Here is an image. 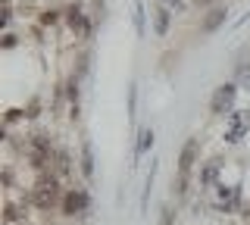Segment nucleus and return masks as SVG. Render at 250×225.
Wrapping results in <instances>:
<instances>
[{
  "mask_svg": "<svg viewBox=\"0 0 250 225\" xmlns=\"http://www.w3.org/2000/svg\"><path fill=\"white\" fill-rule=\"evenodd\" d=\"M31 204L38 209H53L62 204V191H60V175L57 172H38L35 184H31Z\"/></svg>",
  "mask_w": 250,
  "mask_h": 225,
  "instance_id": "nucleus-1",
  "label": "nucleus"
},
{
  "mask_svg": "<svg viewBox=\"0 0 250 225\" xmlns=\"http://www.w3.org/2000/svg\"><path fill=\"white\" fill-rule=\"evenodd\" d=\"M197 157H200V144H197V138H188V141L182 144V153H178L175 178H172V188H175L178 197H182V194L188 191V182H191V172H194V166H197Z\"/></svg>",
  "mask_w": 250,
  "mask_h": 225,
  "instance_id": "nucleus-2",
  "label": "nucleus"
},
{
  "mask_svg": "<svg viewBox=\"0 0 250 225\" xmlns=\"http://www.w3.org/2000/svg\"><path fill=\"white\" fill-rule=\"evenodd\" d=\"M234 100H238V84L234 82H222L213 88V94H209V116H216V119H229L234 113Z\"/></svg>",
  "mask_w": 250,
  "mask_h": 225,
  "instance_id": "nucleus-3",
  "label": "nucleus"
},
{
  "mask_svg": "<svg viewBox=\"0 0 250 225\" xmlns=\"http://www.w3.org/2000/svg\"><path fill=\"white\" fill-rule=\"evenodd\" d=\"M62 22L69 25V32H75V38H84V41H88L94 35V19L82 3H69L66 10H62Z\"/></svg>",
  "mask_w": 250,
  "mask_h": 225,
  "instance_id": "nucleus-4",
  "label": "nucleus"
},
{
  "mask_svg": "<svg viewBox=\"0 0 250 225\" xmlns=\"http://www.w3.org/2000/svg\"><path fill=\"white\" fill-rule=\"evenodd\" d=\"M88 206H91V197H88V191L84 188H69L66 194H62V216H69V219H75V216H84L88 213Z\"/></svg>",
  "mask_w": 250,
  "mask_h": 225,
  "instance_id": "nucleus-5",
  "label": "nucleus"
},
{
  "mask_svg": "<svg viewBox=\"0 0 250 225\" xmlns=\"http://www.w3.org/2000/svg\"><path fill=\"white\" fill-rule=\"evenodd\" d=\"M172 19H175V10L166 6V3H160V0H153L150 3V25H153L156 38H166L172 32Z\"/></svg>",
  "mask_w": 250,
  "mask_h": 225,
  "instance_id": "nucleus-6",
  "label": "nucleus"
},
{
  "mask_svg": "<svg viewBox=\"0 0 250 225\" xmlns=\"http://www.w3.org/2000/svg\"><path fill=\"white\" fill-rule=\"evenodd\" d=\"M225 22H229V6L219 3V6H213V10H207V13L200 16V35H203V38L216 35L219 28L225 25Z\"/></svg>",
  "mask_w": 250,
  "mask_h": 225,
  "instance_id": "nucleus-7",
  "label": "nucleus"
},
{
  "mask_svg": "<svg viewBox=\"0 0 250 225\" xmlns=\"http://www.w3.org/2000/svg\"><path fill=\"white\" fill-rule=\"evenodd\" d=\"M225 122H229V131H225V138H229V141H241V135H247V122H244V116L231 113Z\"/></svg>",
  "mask_w": 250,
  "mask_h": 225,
  "instance_id": "nucleus-8",
  "label": "nucleus"
},
{
  "mask_svg": "<svg viewBox=\"0 0 250 225\" xmlns=\"http://www.w3.org/2000/svg\"><path fill=\"white\" fill-rule=\"evenodd\" d=\"M153 141H156V131H153V128H141V131H138V144H135V160L144 157V153L153 147Z\"/></svg>",
  "mask_w": 250,
  "mask_h": 225,
  "instance_id": "nucleus-9",
  "label": "nucleus"
},
{
  "mask_svg": "<svg viewBox=\"0 0 250 225\" xmlns=\"http://www.w3.org/2000/svg\"><path fill=\"white\" fill-rule=\"evenodd\" d=\"M82 175H84V178L94 175V147H91L88 138L82 141Z\"/></svg>",
  "mask_w": 250,
  "mask_h": 225,
  "instance_id": "nucleus-10",
  "label": "nucleus"
},
{
  "mask_svg": "<svg viewBox=\"0 0 250 225\" xmlns=\"http://www.w3.org/2000/svg\"><path fill=\"white\" fill-rule=\"evenodd\" d=\"M135 35L144 38L147 35V10H144V0H135Z\"/></svg>",
  "mask_w": 250,
  "mask_h": 225,
  "instance_id": "nucleus-11",
  "label": "nucleus"
},
{
  "mask_svg": "<svg viewBox=\"0 0 250 225\" xmlns=\"http://www.w3.org/2000/svg\"><path fill=\"white\" fill-rule=\"evenodd\" d=\"M16 222H19V206L13 200H6L3 204V225H16Z\"/></svg>",
  "mask_w": 250,
  "mask_h": 225,
  "instance_id": "nucleus-12",
  "label": "nucleus"
},
{
  "mask_svg": "<svg viewBox=\"0 0 250 225\" xmlns=\"http://www.w3.org/2000/svg\"><path fill=\"white\" fill-rule=\"evenodd\" d=\"M53 163H57V175H66L69 169H72V163H69V153H66V150H57Z\"/></svg>",
  "mask_w": 250,
  "mask_h": 225,
  "instance_id": "nucleus-13",
  "label": "nucleus"
},
{
  "mask_svg": "<svg viewBox=\"0 0 250 225\" xmlns=\"http://www.w3.org/2000/svg\"><path fill=\"white\" fill-rule=\"evenodd\" d=\"M66 97H69V106H78V79L75 75L66 82Z\"/></svg>",
  "mask_w": 250,
  "mask_h": 225,
  "instance_id": "nucleus-14",
  "label": "nucleus"
},
{
  "mask_svg": "<svg viewBox=\"0 0 250 225\" xmlns=\"http://www.w3.org/2000/svg\"><path fill=\"white\" fill-rule=\"evenodd\" d=\"M216 172H219V163H216V160H213V163H207V166H203V172H200V182H203V184H213Z\"/></svg>",
  "mask_w": 250,
  "mask_h": 225,
  "instance_id": "nucleus-15",
  "label": "nucleus"
},
{
  "mask_svg": "<svg viewBox=\"0 0 250 225\" xmlns=\"http://www.w3.org/2000/svg\"><path fill=\"white\" fill-rule=\"evenodd\" d=\"M135 113H138V82H131L128 84V116L135 119Z\"/></svg>",
  "mask_w": 250,
  "mask_h": 225,
  "instance_id": "nucleus-16",
  "label": "nucleus"
},
{
  "mask_svg": "<svg viewBox=\"0 0 250 225\" xmlns=\"http://www.w3.org/2000/svg\"><path fill=\"white\" fill-rule=\"evenodd\" d=\"M60 13H62V10H53V6H50V10H44V13H41V22H44V25H57V22L62 19Z\"/></svg>",
  "mask_w": 250,
  "mask_h": 225,
  "instance_id": "nucleus-17",
  "label": "nucleus"
},
{
  "mask_svg": "<svg viewBox=\"0 0 250 225\" xmlns=\"http://www.w3.org/2000/svg\"><path fill=\"white\" fill-rule=\"evenodd\" d=\"M88 69H91V53H82L78 57V75H88Z\"/></svg>",
  "mask_w": 250,
  "mask_h": 225,
  "instance_id": "nucleus-18",
  "label": "nucleus"
},
{
  "mask_svg": "<svg viewBox=\"0 0 250 225\" xmlns=\"http://www.w3.org/2000/svg\"><path fill=\"white\" fill-rule=\"evenodd\" d=\"M191 6H197V10H213V6H219V0H191Z\"/></svg>",
  "mask_w": 250,
  "mask_h": 225,
  "instance_id": "nucleus-19",
  "label": "nucleus"
},
{
  "mask_svg": "<svg viewBox=\"0 0 250 225\" xmlns=\"http://www.w3.org/2000/svg\"><path fill=\"white\" fill-rule=\"evenodd\" d=\"M13 22V0H3V25Z\"/></svg>",
  "mask_w": 250,
  "mask_h": 225,
  "instance_id": "nucleus-20",
  "label": "nucleus"
},
{
  "mask_svg": "<svg viewBox=\"0 0 250 225\" xmlns=\"http://www.w3.org/2000/svg\"><path fill=\"white\" fill-rule=\"evenodd\" d=\"M160 3L172 6V10H175V13H182V10H185V0H160Z\"/></svg>",
  "mask_w": 250,
  "mask_h": 225,
  "instance_id": "nucleus-21",
  "label": "nucleus"
}]
</instances>
